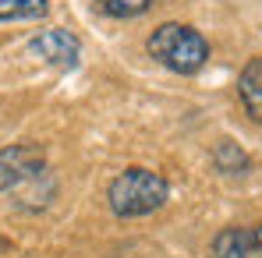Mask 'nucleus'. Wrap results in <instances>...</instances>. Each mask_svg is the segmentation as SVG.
<instances>
[{"label":"nucleus","instance_id":"7ed1b4c3","mask_svg":"<svg viewBox=\"0 0 262 258\" xmlns=\"http://www.w3.org/2000/svg\"><path fill=\"white\" fill-rule=\"evenodd\" d=\"M46 173V156L39 145H7L0 149V195L18 191Z\"/></svg>","mask_w":262,"mask_h":258},{"label":"nucleus","instance_id":"f03ea898","mask_svg":"<svg viewBox=\"0 0 262 258\" xmlns=\"http://www.w3.org/2000/svg\"><path fill=\"white\" fill-rule=\"evenodd\" d=\"M167 198H170V184L156 170H145V167L121 170L106 187V202H110L114 216H124V219L156 213L167 205Z\"/></svg>","mask_w":262,"mask_h":258},{"label":"nucleus","instance_id":"20e7f679","mask_svg":"<svg viewBox=\"0 0 262 258\" xmlns=\"http://www.w3.org/2000/svg\"><path fill=\"white\" fill-rule=\"evenodd\" d=\"M29 50H32L43 64L60 67V71L78 67V57H82V43H78V36L68 32V29H46V32H39V36H32Z\"/></svg>","mask_w":262,"mask_h":258},{"label":"nucleus","instance_id":"0eeeda50","mask_svg":"<svg viewBox=\"0 0 262 258\" xmlns=\"http://www.w3.org/2000/svg\"><path fill=\"white\" fill-rule=\"evenodd\" d=\"M46 11V0H0V21H39Z\"/></svg>","mask_w":262,"mask_h":258},{"label":"nucleus","instance_id":"39448f33","mask_svg":"<svg viewBox=\"0 0 262 258\" xmlns=\"http://www.w3.org/2000/svg\"><path fill=\"white\" fill-rule=\"evenodd\" d=\"M213 258H262V226H227L213 237Z\"/></svg>","mask_w":262,"mask_h":258},{"label":"nucleus","instance_id":"6e6552de","mask_svg":"<svg viewBox=\"0 0 262 258\" xmlns=\"http://www.w3.org/2000/svg\"><path fill=\"white\" fill-rule=\"evenodd\" d=\"M152 0H96V7L106 14V18H138L149 11Z\"/></svg>","mask_w":262,"mask_h":258},{"label":"nucleus","instance_id":"f257e3e1","mask_svg":"<svg viewBox=\"0 0 262 258\" xmlns=\"http://www.w3.org/2000/svg\"><path fill=\"white\" fill-rule=\"evenodd\" d=\"M145 50L160 67H167L174 75H199L209 60L206 36L181 21H163L160 29H152V36L145 39Z\"/></svg>","mask_w":262,"mask_h":258},{"label":"nucleus","instance_id":"423d86ee","mask_svg":"<svg viewBox=\"0 0 262 258\" xmlns=\"http://www.w3.org/2000/svg\"><path fill=\"white\" fill-rule=\"evenodd\" d=\"M237 99L245 113L262 124V57H252L237 75Z\"/></svg>","mask_w":262,"mask_h":258}]
</instances>
